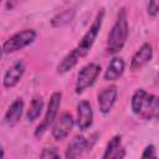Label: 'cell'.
I'll list each match as a JSON object with an SVG mask.
<instances>
[{
    "label": "cell",
    "mask_w": 159,
    "mask_h": 159,
    "mask_svg": "<svg viewBox=\"0 0 159 159\" xmlns=\"http://www.w3.org/2000/svg\"><path fill=\"white\" fill-rule=\"evenodd\" d=\"M5 157V153H4V148H2V145L0 144V158H4Z\"/></svg>",
    "instance_id": "obj_22"
},
{
    "label": "cell",
    "mask_w": 159,
    "mask_h": 159,
    "mask_svg": "<svg viewBox=\"0 0 159 159\" xmlns=\"http://www.w3.org/2000/svg\"><path fill=\"white\" fill-rule=\"evenodd\" d=\"M157 148L154 144H149L144 148L143 153H142V158H157Z\"/></svg>",
    "instance_id": "obj_20"
},
{
    "label": "cell",
    "mask_w": 159,
    "mask_h": 159,
    "mask_svg": "<svg viewBox=\"0 0 159 159\" xmlns=\"http://www.w3.org/2000/svg\"><path fill=\"white\" fill-rule=\"evenodd\" d=\"M101 70L102 67L97 62H89L86 66H83L77 75V80L75 83V92L77 94H82L84 91L92 87L97 81V78L99 77Z\"/></svg>",
    "instance_id": "obj_5"
},
{
    "label": "cell",
    "mask_w": 159,
    "mask_h": 159,
    "mask_svg": "<svg viewBox=\"0 0 159 159\" xmlns=\"http://www.w3.org/2000/svg\"><path fill=\"white\" fill-rule=\"evenodd\" d=\"M1 1H2V0H0V4H1Z\"/></svg>",
    "instance_id": "obj_24"
},
{
    "label": "cell",
    "mask_w": 159,
    "mask_h": 159,
    "mask_svg": "<svg viewBox=\"0 0 159 159\" xmlns=\"http://www.w3.org/2000/svg\"><path fill=\"white\" fill-rule=\"evenodd\" d=\"M153 58V46L149 42H144L132 56L130 60V70L132 71H139L142 70L150 60Z\"/></svg>",
    "instance_id": "obj_10"
},
{
    "label": "cell",
    "mask_w": 159,
    "mask_h": 159,
    "mask_svg": "<svg viewBox=\"0 0 159 159\" xmlns=\"http://www.w3.org/2000/svg\"><path fill=\"white\" fill-rule=\"evenodd\" d=\"M25 0H6V4H5V6H6V10H14V9H16L20 4H22Z\"/></svg>",
    "instance_id": "obj_21"
},
{
    "label": "cell",
    "mask_w": 159,
    "mask_h": 159,
    "mask_svg": "<svg viewBox=\"0 0 159 159\" xmlns=\"http://www.w3.org/2000/svg\"><path fill=\"white\" fill-rule=\"evenodd\" d=\"M124 70H125L124 60L119 56H114L104 71V75H103L104 81H108V82L117 81L118 78L122 77V75L124 73Z\"/></svg>",
    "instance_id": "obj_14"
},
{
    "label": "cell",
    "mask_w": 159,
    "mask_h": 159,
    "mask_svg": "<svg viewBox=\"0 0 159 159\" xmlns=\"http://www.w3.org/2000/svg\"><path fill=\"white\" fill-rule=\"evenodd\" d=\"M2 53H4V51H2V47L0 46V60H1V57H2Z\"/></svg>",
    "instance_id": "obj_23"
},
{
    "label": "cell",
    "mask_w": 159,
    "mask_h": 159,
    "mask_svg": "<svg viewBox=\"0 0 159 159\" xmlns=\"http://www.w3.org/2000/svg\"><path fill=\"white\" fill-rule=\"evenodd\" d=\"M36 31L34 29H24L14 35H11L5 42L2 43V51L4 53H14L17 52L27 46H30L36 40Z\"/></svg>",
    "instance_id": "obj_4"
},
{
    "label": "cell",
    "mask_w": 159,
    "mask_h": 159,
    "mask_svg": "<svg viewBox=\"0 0 159 159\" xmlns=\"http://www.w3.org/2000/svg\"><path fill=\"white\" fill-rule=\"evenodd\" d=\"M117 97H118V89H117V86L114 84H111L106 88H103L98 94H97V103H98V108H99V112L104 116H107L116 101H117Z\"/></svg>",
    "instance_id": "obj_8"
},
{
    "label": "cell",
    "mask_w": 159,
    "mask_h": 159,
    "mask_svg": "<svg viewBox=\"0 0 159 159\" xmlns=\"http://www.w3.org/2000/svg\"><path fill=\"white\" fill-rule=\"evenodd\" d=\"M124 157H125V149L122 147V135L117 134L108 142L102 158L103 159H111V158L120 159Z\"/></svg>",
    "instance_id": "obj_15"
},
{
    "label": "cell",
    "mask_w": 159,
    "mask_h": 159,
    "mask_svg": "<svg viewBox=\"0 0 159 159\" xmlns=\"http://www.w3.org/2000/svg\"><path fill=\"white\" fill-rule=\"evenodd\" d=\"M24 108H25V103H24L22 98H16L7 107V109L4 114V123L7 127H15L22 117Z\"/></svg>",
    "instance_id": "obj_13"
},
{
    "label": "cell",
    "mask_w": 159,
    "mask_h": 159,
    "mask_svg": "<svg viewBox=\"0 0 159 159\" xmlns=\"http://www.w3.org/2000/svg\"><path fill=\"white\" fill-rule=\"evenodd\" d=\"M104 15H106V11L104 9H99L98 12L96 14V17L93 20V22L91 24L89 29L86 31V34L82 36V39L80 40V42L75 46V48L68 52L63 58L62 61L57 65V73L60 75H63V73H67L68 71H71L82 58H84L89 51L92 50V46L94 45V41L101 31V27H102V24H103V19H104Z\"/></svg>",
    "instance_id": "obj_1"
},
{
    "label": "cell",
    "mask_w": 159,
    "mask_h": 159,
    "mask_svg": "<svg viewBox=\"0 0 159 159\" xmlns=\"http://www.w3.org/2000/svg\"><path fill=\"white\" fill-rule=\"evenodd\" d=\"M25 70H26V65H25V61L24 60H17L15 61L7 70L6 72L4 73V77H2V84L5 88L10 89V88H14L22 78L24 73H25Z\"/></svg>",
    "instance_id": "obj_9"
},
{
    "label": "cell",
    "mask_w": 159,
    "mask_h": 159,
    "mask_svg": "<svg viewBox=\"0 0 159 159\" xmlns=\"http://www.w3.org/2000/svg\"><path fill=\"white\" fill-rule=\"evenodd\" d=\"M129 35V24H128V15L124 7L119 9L117 12L116 21L108 34L107 37V46L106 52L114 55L123 50Z\"/></svg>",
    "instance_id": "obj_2"
},
{
    "label": "cell",
    "mask_w": 159,
    "mask_h": 159,
    "mask_svg": "<svg viewBox=\"0 0 159 159\" xmlns=\"http://www.w3.org/2000/svg\"><path fill=\"white\" fill-rule=\"evenodd\" d=\"M88 150H91L88 138L82 135V134H77L68 143L67 149L65 152V158H67V159L80 158L84 152H88Z\"/></svg>",
    "instance_id": "obj_11"
},
{
    "label": "cell",
    "mask_w": 159,
    "mask_h": 159,
    "mask_svg": "<svg viewBox=\"0 0 159 159\" xmlns=\"http://www.w3.org/2000/svg\"><path fill=\"white\" fill-rule=\"evenodd\" d=\"M75 125V119L72 117L71 113L68 112H63L58 118L55 119V122L52 123V128H51V135L56 142H61L63 139H66L72 128Z\"/></svg>",
    "instance_id": "obj_7"
},
{
    "label": "cell",
    "mask_w": 159,
    "mask_h": 159,
    "mask_svg": "<svg viewBox=\"0 0 159 159\" xmlns=\"http://www.w3.org/2000/svg\"><path fill=\"white\" fill-rule=\"evenodd\" d=\"M40 158H55V159H60L61 155L57 152V149L55 147H45L42 149V152L40 153Z\"/></svg>",
    "instance_id": "obj_18"
},
{
    "label": "cell",
    "mask_w": 159,
    "mask_h": 159,
    "mask_svg": "<svg viewBox=\"0 0 159 159\" xmlns=\"http://www.w3.org/2000/svg\"><path fill=\"white\" fill-rule=\"evenodd\" d=\"M43 111V101L41 98H34L26 112V120L29 123L35 122Z\"/></svg>",
    "instance_id": "obj_17"
},
{
    "label": "cell",
    "mask_w": 159,
    "mask_h": 159,
    "mask_svg": "<svg viewBox=\"0 0 159 159\" xmlns=\"http://www.w3.org/2000/svg\"><path fill=\"white\" fill-rule=\"evenodd\" d=\"M159 11V0H149L148 6H147V12L150 17L155 19Z\"/></svg>",
    "instance_id": "obj_19"
},
{
    "label": "cell",
    "mask_w": 159,
    "mask_h": 159,
    "mask_svg": "<svg viewBox=\"0 0 159 159\" xmlns=\"http://www.w3.org/2000/svg\"><path fill=\"white\" fill-rule=\"evenodd\" d=\"M61 101H62V93L56 91L51 94L50 99H48V104H47V109L45 113V117L42 119V122L36 127L34 135L35 137H41L43 135L45 132H47V129H50V127L52 125V123L55 122V119L57 118L58 114V109L61 107Z\"/></svg>",
    "instance_id": "obj_6"
},
{
    "label": "cell",
    "mask_w": 159,
    "mask_h": 159,
    "mask_svg": "<svg viewBox=\"0 0 159 159\" xmlns=\"http://www.w3.org/2000/svg\"><path fill=\"white\" fill-rule=\"evenodd\" d=\"M93 123V109L88 101H81L77 104V127L84 132Z\"/></svg>",
    "instance_id": "obj_12"
},
{
    "label": "cell",
    "mask_w": 159,
    "mask_h": 159,
    "mask_svg": "<svg viewBox=\"0 0 159 159\" xmlns=\"http://www.w3.org/2000/svg\"><path fill=\"white\" fill-rule=\"evenodd\" d=\"M75 15H76V11L75 9H66L58 14H56L51 20H50V25L55 29H58V27H63L66 25H68L73 19H75Z\"/></svg>",
    "instance_id": "obj_16"
},
{
    "label": "cell",
    "mask_w": 159,
    "mask_h": 159,
    "mask_svg": "<svg viewBox=\"0 0 159 159\" xmlns=\"http://www.w3.org/2000/svg\"><path fill=\"white\" fill-rule=\"evenodd\" d=\"M130 108L134 114L139 116L145 120L157 119L159 113L158 97L155 94L148 93L143 88H138L132 96Z\"/></svg>",
    "instance_id": "obj_3"
}]
</instances>
